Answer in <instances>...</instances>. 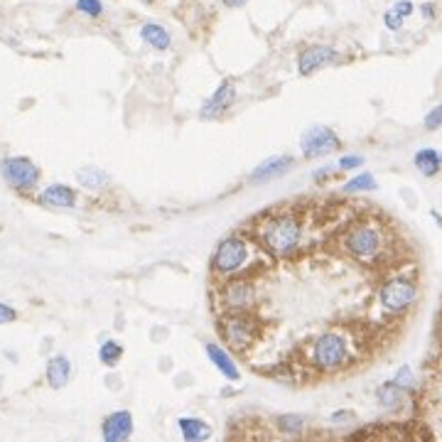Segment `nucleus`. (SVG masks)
<instances>
[{"mask_svg": "<svg viewBox=\"0 0 442 442\" xmlns=\"http://www.w3.org/2000/svg\"><path fill=\"white\" fill-rule=\"evenodd\" d=\"M256 236H258L263 251H268L275 258H285V256H293L302 243V221L293 211L268 214L258 223Z\"/></svg>", "mask_w": 442, "mask_h": 442, "instance_id": "nucleus-1", "label": "nucleus"}, {"mask_svg": "<svg viewBox=\"0 0 442 442\" xmlns=\"http://www.w3.org/2000/svg\"><path fill=\"white\" fill-rule=\"evenodd\" d=\"M340 246L347 256H352L354 261L359 263H376V261L384 256L386 251V233L381 226L369 221H357V223H349L344 228Z\"/></svg>", "mask_w": 442, "mask_h": 442, "instance_id": "nucleus-2", "label": "nucleus"}, {"mask_svg": "<svg viewBox=\"0 0 442 442\" xmlns=\"http://www.w3.org/2000/svg\"><path fill=\"white\" fill-rule=\"evenodd\" d=\"M251 256H253V246L248 243V238L231 233L216 246L214 258H211V270L221 278H233L248 268Z\"/></svg>", "mask_w": 442, "mask_h": 442, "instance_id": "nucleus-3", "label": "nucleus"}, {"mask_svg": "<svg viewBox=\"0 0 442 442\" xmlns=\"http://www.w3.org/2000/svg\"><path fill=\"white\" fill-rule=\"evenodd\" d=\"M221 340L236 352H246L258 337V322L248 312H226L219 320Z\"/></svg>", "mask_w": 442, "mask_h": 442, "instance_id": "nucleus-4", "label": "nucleus"}, {"mask_svg": "<svg viewBox=\"0 0 442 442\" xmlns=\"http://www.w3.org/2000/svg\"><path fill=\"white\" fill-rule=\"evenodd\" d=\"M312 362L320 371H340L349 362V342L340 332H325L312 347Z\"/></svg>", "mask_w": 442, "mask_h": 442, "instance_id": "nucleus-5", "label": "nucleus"}, {"mask_svg": "<svg viewBox=\"0 0 442 442\" xmlns=\"http://www.w3.org/2000/svg\"><path fill=\"white\" fill-rule=\"evenodd\" d=\"M416 295H418L416 280L398 275V278H391V280H386L384 285H381L379 298H381V305H384L386 312L401 315L416 302Z\"/></svg>", "mask_w": 442, "mask_h": 442, "instance_id": "nucleus-6", "label": "nucleus"}, {"mask_svg": "<svg viewBox=\"0 0 442 442\" xmlns=\"http://www.w3.org/2000/svg\"><path fill=\"white\" fill-rule=\"evenodd\" d=\"M300 147H302V155L307 157V160H315V157H325V155H330V152L340 150L342 140L332 128H325V125H312V128H307L302 133V138H300Z\"/></svg>", "mask_w": 442, "mask_h": 442, "instance_id": "nucleus-7", "label": "nucleus"}, {"mask_svg": "<svg viewBox=\"0 0 442 442\" xmlns=\"http://www.w3.org/2000/svg\"><path fill=\"white\" fill-rule=\"evenodd\" d=\"M0 172H3L5 182L13 184L15 189H32L40 179V167L30 160V157H5L0 162Z\"/></svg>", "mask_w": 442, "mask_h": 442, "instance_id": "nucleus-8", "label": "nucleus"}, {"mask_svg": "<svg viewBox=\"0 0 442 442\" xmlns=\"http://www.w3.org/2000/svg\"><path fill=\"white\" fill-rule=\"evenodd\" d=\"M256 290L251 280H238L236 275L223 285L221 290V302L226 312H248L253 307Z\"/></svg>", "mask_w": 442, "mask_h": 442, "instance_id": "nucleus-9", "label": "nucleus"}, {"mask_svg": "<svg viewBox=\"0 0 442 442\" xmlns=\"http://www.w3.org/2000/svg\"><path fill=\"white\" fill-rule=\"evenodd\" d=\"M337 59H340V52H337L335 47H330V45H312V47H307V49H302V52H300L298 72L302 74V76H307V74L317 72V69H322V67H327V64L337 62Z\"/></svg>", "mask_w": 442, "mask_h": 442, "instance_id": "nucleus-10", "label": "nucleus"}, {"mask_svg": "<svg viewBox=\"0 0 442 442\" xmlns=\"http://www.w3.org/2000/svg\"><path fill=\"white\" fill-rule=\"evenodd\" d=\"M101 435L106 442H121L128 440L133 435V416L128 411H116L111 413L101 425Z\"/></svg>", "mask_w": 442, "mask_h": 442, "instance_id": "nucleus-11", "label": "nucleus"}, {"mask_svg": "<svg viewBox=\"0 0 442 442\" xmlns=\"http://www.w3.org/2000/svg\"><path fill=\"white\" fill-rule=\"evenodd\" d=\"M236 101V89H233V81H221L219 89L214 91L206 103L201 106V118H216L223 111L231 108V103Z\"/></svg>", "mask_w": 442, "mask_h": 442, "instance_id": "nucleus-12", "label": "nucleus"}, {"mask_svg": "<svg viewBox=\"0 0 442 442\" xmlns=\"http://www.w3.org/2000/svg\"><path fill=\"white\" fill-rule=\"evenodd\" d=\"M293 157L290 155H273L268 160H263L253 172L248 174L251 182H268V179H275L280 174H285L293 167Z\"/></svg>", "mask_w": 442, "mask_h": 442, "instance_id": "nucleus-13", "label": "nucleus"}, {"mask_svg": "<svg viewBox=\"0 0 442 442\" xmlns=\"http://www.w3.org/2000/svg\"><path fill=\"white\" fill-rule=\"evenodd\" d=\"M206 357L211 359V364L216 367V371H221V376H226L228 381H238L241 379V371H238L236 362L228 357V352L219 344H206Z\"/></svg>", "mask_w": 442, "mask_h": 442, "instance_id": "nucleus-14", "label": "nucleus"}, {"mask_svg": "<svg viewBox=\"0 0 442 442\" xmlns=\"http://www.w3.org/2000/svg\"><path fill=\"white\" fill-rule=\"evenodd\" d=\"M40 201L47 206H59V209H72L76 204V192L67 184H49L40 194Z\"/></svg>", "mask_w": 442, "mask_h": 442, "instance_id": "nucleus-15", "label": "nucleus"}, {"mask_svg": "<svg viewBox=\"0 0 442 442\" xmlns=\"http://www.w3.org/2000/svg\"><path fill=\"white\" fill-rule=\"evenodd\" d=\"M69 376H72V364L64 354H57L47 362V384L52 389H64Z\"/></svg>", "mask_w": 442, "mask_h": 442, "instance_id": "nucleus-16", "label": "nucleus"}, {"mask_svg": "<svg viewBox=\"0 0 442 442\" xmlns=\"http://www.w3.org/2000/svg\"><path fill=\"white\" fill-rule=\"evenodd\" d=\"M177 428L182 433V438L187 442H201L211 438V428L209 423H204L201 418H179Z\"/></svg>", "mask_w": 442, "mask_h": 442, "instance_id": "nucleus-17", "label": "nucleus"}, {"mask_svg": "<svg viewBox=\"0 0 442 442\" xmlns=\"http://www.w3.org/2000/svg\"><path fill=\"white\" fill-rule=\"evenodd\" d=\"M413 162H416L420 174H425V177H435V174L442 170V152H438L435 147H423V150L416 152Z\"/></svg>", "mask_w": 442, "mask_h": 442, "instance_id": "nucleus-18", "label": "nucleus"}, {"mask_svg": "<svg viewBox=\"0 0 442 442\" xmlns=\"http://www.w3.org/2000/svg\"><path fill=\"white\" fill-rule=\"evenodd\" d=\"M140 37L150 45L152 49H167L170 47V32L165 30L162 25H157V23H145L143 27H140Z\"/></svg>", "mask_w": 442, "mask_h": 442, "instance_id": "nucleus-19", "label": "nucleus"}, {"mask_svg": "<svg viewBox=\"0 0 442 442\" xmlns=\"http://www.w3.org/2000/svg\"><path fill=\"white\" fill-rule=\"evenodd\" d=\"M406 386L396 384V381H389V384H384L379 389V401L384 408H398L403 403V398H406Z\"/></svg>", "mask_w": 442, "mask_h": 442, "instance_id": "nucleus-20", "label": "nucleus"}, {"mask_svg": "<svg viewBox=\"0 0 442 442\" xmlns=\"http://www.w3.org/2000/svg\"><path fill=\"white\" fill-rule=\"evenodd\" d=\"M76 179H79V184L86 189H101L103 184L108 182V174L103 170H98V167H84V170L76 172Z\"/></svg>", "mask_w": 442, "mask_h": 442, "instance_id": "nucleus-21", "label": "nucleus"}, {"mask_svg": "<svg viewBox=\"0 0 442 442\" xmlns=\"http://www.w3.org/2000/svg\"><path fill=\"white\" fill-rule=\"evenodd\" d=\"M123 357V344L118 342H103L101 349H98V362L103 364V367H116L118 362H121Z\"/></svg>", "mask_w": 442, "mask_h": 442, "instance_id": "nucleus-22", "label": "nucleus"}, {"mask_svg": "<svg viewBox=\"0 0 442 442\" xmlns=\"http://www.w3.org/2000/svg\"><path fill=\"white\" fill-rule=\"evenodd\" d=\"M278 423V430L285 435H300L305 430V418L300 416H293V413H285V416H280L275 420Z\"/></svg>", "mask_w": 442, "mask_h": 442, "instance_id": "nucleus-23", "label": "nucleus"}, {"mask_svg": "<svg viewBox=\"0 0 442 442\" xmlns=\"http://www.w3.org/2000/svg\"><path fill=\"white\" fill-rule=\"evenodd\" d=\"M367 189H376V177L371 172L357 174V177L344 184V192H367Z\"/></svg>", "mask_w": 442, "mask_h": 442, "instance_id": "nucleus-24", "label": "nucleus"}, {"mask_svg": "<svg viewBox=\"0 0 442 442\" xmlns=\"http://www.w3.org/2000/svg\"><path fill=\"white\" fill-rule=\"evenodd\" d=\"M76 10L89 15V18H98L103 13V5L101 0H76Z\"/></svg>", "mask_w": 442, "mask_h": 442, "instance_id": "nucleus-25", "label": "nucleus"}, {"mask_svg": "<svg viewBox=\"0 0 442 442\" xmlns=\"http://www.w3.org/2000/svg\"><path fill=\"white\" fill-rule=\"evenodd\" d=\"M384 23H386V27H389V30H393V32H398L403 27V23H406V18H403V15H398L396 10H386V15H384Z\"/></svg>", "mask_w": 442, "mask_h": 442, "instance_id": "nucleus-26", "label": "nucleus"}, {"mask_svg": "<svg viewBox=\"0 0 442 442\" xmlns=\"http://www.w3.org/2000/svg\"><path fill=\"white\" fill-rule=\"evenodd\" d=\"M440 125H442V103H440L438 108H433L428 116H425V128H428V130H438Z\"/></svg>", "mask_w": 442, "mask_h": 442, "instance_id": "nucleus-27", "label": "nucleus"}, {"mask_svg": "<svg viewBox=\"0 0 442 442\" xmlns=\"http://www.w3.org/2000/svg\"><path fill=\"white\" fill-rule=\"evenodd\" d=\"M364 165V157L362 155H344L340 157V170H357V167Z\"/></svg>", "mask_w": 442, "mask_h": 442, "instance_id": "nucleus-28", "label": "nucleus"}, {"mask_svg": "<svg viewBox=\"0 0 442 442\" xmlns=\"http://www.w3.org/2000/svg\"><path fill=\"white\" fill-rule=\"evenodd\" d=\"M15 320H18V312H15L10 305L0 302V325H10V322H15Z\"/></svg>", "mask_w": 442, "mask_h": 442, "instance_id": "nucleus-29", "label": "nucleus"}, {"mask_svg": "<svg viewBox=\"0 0 442 442\" xmlns=\"http://www.w3.org/2000/svg\"><path fill=\"white\" fill-rule=\"evenodd\" d=\"M393 381H396V384H401V386H406V389H411V386H413V371L408 369V367H403L396 374V379H393Z\"/></svg>", "mask_w": 442, "mask_h": 442, "instance_id": "nucleus-30", "label": "nucleus"}, {"mask_svg": "<svg viewBox=\"0 0 442 442\" xmlns=\"http://www.w3.org/2000/svg\"><path fill=\"white\" fill-rule=\"evenodd\" d=\"M393 10H396L398 15H403V18H411V15H413V10H416V8H413V3H411V0H398V3L393 5Z\"/></svg>", "mask_w": 442, "mask_h": 442, "instance_id": "nucleus-31", "label": "nucleus"}, {"mask_svg": "<svg viewBox=\"0 0 442 442\" xmlns=\"http://www.w3.org/2000/svg\"><path fill=\"white\" fill-rule=\"evenodd\" d=\"M340 420H354V413H347V411L332 413V423H340Z\"/></svg>", "mask_w": 442, "mask_h": 442, "instance_id": "nucleus-32", "label": "nucleus"}, {"mask_svg": "<svg viewBox=\"0 0 442 442\" xmlns=\"http://www.w3.org/2000/svg\"><path fill=\"white\" fill-rule=\"evenodd\" d=\"M221 3L226 5V8H241V5H246L248 0H221Z\"/></svg>", "mask_w": 442, "mask_h": 442, "instance_id": "nucleus-33", "label": "nucleus"}, {"mask_svg": "<svg viewBox=\"0 0 442 442\" xmlns=\"http://www.w3.org/2000/svg\"><path fill=\"white\" fill-rule=\"evenodd\" d=\"M433 15H435V8H433V5H430V3H425V5H423V18H425V20H430V18H433Z\"/></svg>", "mask_w": 442, "mask_h": 442, "instance_id": "nucleus-34", "label": "nucleus"}, {"mask_svg": "<svg viewBox=\"0 0 442 442\" xmlns=\"http://www.w3.org/2000/svg\"><path fill=\"white\" fill-rule=\"evenodd\" d=\"M143 3H152V0H143Z\"/></svg>", "mask_w": 442, "mask_h": 442, "instance_id": "nucleus-35", "label": "nucleus"}]
</instances>
